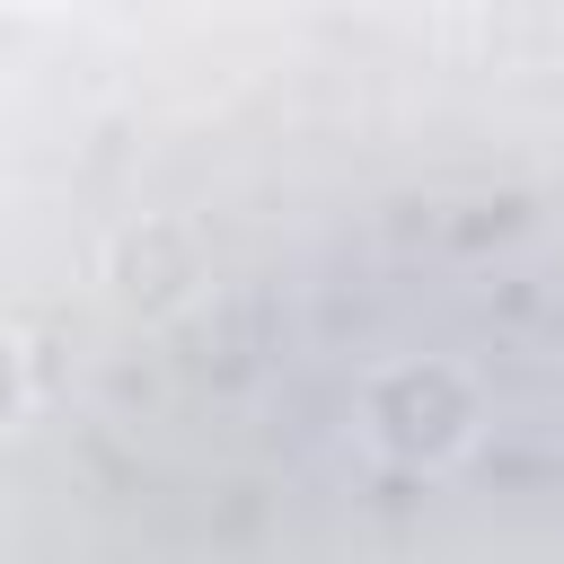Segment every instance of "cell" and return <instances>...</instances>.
I'll return each instance as SVG.
<instances>
[{
  "label": "cell",
  "mask_w": 564,
  "mask_h": 564,
  "mask_svg": "<svg viewBox=\"0 0 564 564\" xmlns=\"http://www.w3.org/2000/svg\"><path fill=\"white\" fill-rule=\"evenodd\" d=\"M476 432V388L449 361H397L370 379V441L388 458H449Z\"/></svg>",
  "instance_id": "obj_1"
},
{
  "label": "cell",
  "mask_w": 564,
  "mask_h": 564,
  "mask_svg": "<svg viewBox=\"0 0 564 564\" xmlns=\"http://www.w3.org/2000/svg\"><path fill=\"white\" fill-rule=\"evenodd\" d=\"M26 397H35V379H26V344L0 326V441L26 423Z\"/></svg>",
  "instance_id": "obj_2"
},
{
  "label": "cell",
  "mask_w": 564,
  "mask_h": 564,
  "mask_svg": "<svg viewBox=\"0 0 564 564\" xmlns=\"http://www.w3.org/2000/svg\"><path fill=\"white\" fill-rule=\"evenodd\" d=\"M9 9H62V0H9Z\"/></svg>",
  "instance_id": "obj_3"
}]
</instances>
